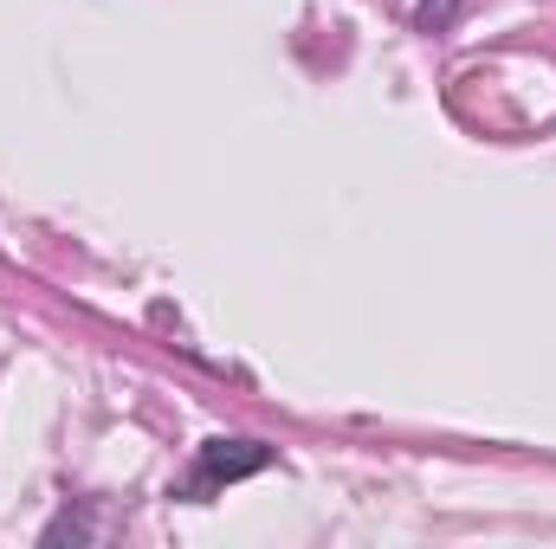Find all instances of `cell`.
Masks as SVG:
<instances>
[{
  "instance_id": "1",
  "label": "cell",
  "mask_w": 556,
  "mask_h": 549,
  "mask_svg": "<svg viewBox=\"0 0 556 549\" xmlns=\"http://www.w3.org/2000/svg\"><path fill=\"white\" fill-rule=\"evenodd\" d=\"M273 465V452L260 446V439H207L201 452H194V472L181 478V491L188 498H214L220 485H240V478H253V472H266Z\"/></svg>"
},
{
  "instance_id": "2",
  "label": "cell",
  "mask_w": 556,
  "mask_h": 549,
  "mask_svg": "<svg viewBox=\"0 0 556 549\" xmlns=\"http://www.w3.org/2000/svg\"><path fill=\"white\" fill-rule=\"evenodd\" d=\"M104 537H111V524L91 518V511H59V518L39 531V544H104Z\"/></svg>"
},
{
  "instance_id": "3",
  "label": "cell",
  "mask_w": 556,
  "mask_h": 549,
  "mask_svg": "<svg viewBox=\"0 0 556 549\" xmlns=\"http://www.w3.org/2000/svg\"><path fill=\"white\" fill-rule=\"evenodd\" d=\"M453 20H459V0H420V7H415V26H420V33H446Z\"/></svg>"
}]
</instances>
